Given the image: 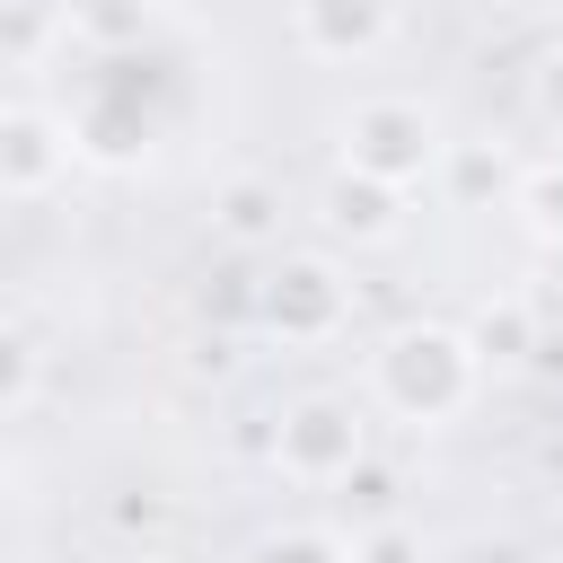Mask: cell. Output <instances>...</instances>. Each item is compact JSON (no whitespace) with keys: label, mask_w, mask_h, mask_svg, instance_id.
<instances>
[{"label":"cell","mask_w":563,"mask_h":563,"mask_svg":"<svg viewBox=\"0 0 563 563\" xmlns=\"http://www.w3.org/2000/svg\"><path fill=\"white\" fill-rule=\"evenodd\" d=\"M475 343L449 334V325H405L378 343L369 378H378V405H396L405 422H449L466 396H475Z\"/></svg>","instance_id":"6da1fadb"},{"label":"cell","mask_w":563,"mask_h":563,"mask_svg":"<svg viewBox=\"0 0 563 563\" xmlns=\"http://www.w3.org/2000/svg\"><path fill=\"white\" fill-rule=\"evenodd\" d=\"M343 150H352V176H378V185L405 194L431 167V114L405 106V97H378V106H361L343 123Z\"/></svg>","instance_id":"7a4b0ae2"},{"label":"cell","mask_w":563,"mask_h":563,"mask_svg":"<svg viewBox=\"0 0 563 563\" xmlns=\"http://www.w3.org/2000/svg\"><path fill=\"white\" fill-rule=\"evenodd\" d=\"M273 457H282L290 475H308V484L352 475V466H361V413H352V405H334V396H308V405H290V413H282Z\"/></svg>","instance_id":"3957f363"},{"label":"cell","mask_w":563,"mask_h":563,"mask_svg":"<svg viewBox=\"0 0 563 563\" xmlns=\"http://www.w3.org/2000/svg\"><path fill=\"white\" fill-rule=\"evenodd\" d=\"M264 325H273V334H290V343L334 334V325H343V282H334V264H317V255L282 264V273H273V290H264Z\"/></svg>","instance_id":"277c9868"},{"label":"cell","mask_w":563,"mask_h":563,"mask_svg":"<svg viewBox=\"0 0 563 563\" xmlns=\"http://www.w3.org/2000/svg\"><path fill=\"white\" fill-rule=\"evenodd\" d=\"M70 158V132L44 123V114H0V194H35L53 185Z\"/></svg>","instance_id":"5b68a950"},{"label":"cell","mask_w":563,"mask_h":563,"mask_svg":"<svg viewBox=\"0 0 563 563\" xmlns=\"http://www.w3.org/2000/svg\"><path fill=\"white\" fill-rule=\"evenodd\" d=\"M387 35V0H299V44L325 62H361Z\"/></svg>","instance_id":"8992f818"},{"label":"cell","mask_w":563,"mask_h":563,"mask_svg":"<svg viewBox=\"0 0 563 563\" xmlns=\"http://www.w3.org/2000/svg\"><path fill=\"white\" fill-rule=\"evenodd\" d=\"M325 220L343 229V238H387L396 229V185H378V176H334L325 185Z\"/></svg>","instance_id":"52a82bcc"},{"label":"cell","mask_w":563,"mask_h":563,"mask_svg":"<svg viewBox=\"0 0 563 563\" xmlns=\"http://www.w3.org/2000/svg\"><path fill=\"white\" fill-rule=\"evenodd\" d=\"M141 26H150V0H70V35H88L106 53L141 44Z\"/></svg>","instance_id":"ba28073f"},{"label":"cell","mask_w":563,"mask_h":563,"mask_svg":"<svg viewBox=\"0 0 563 563\" xmlns=\"http://www.w3.org/2000/svg\"><path fill=\"white\" fill-rule=\"evenodd\" d=\"M220 229H229V238H273V229H282V194H273L264 176H238V185L220 194Z\"/></svg>","instance_id":"9c48e42d"},{"label":"cell","mask_w":563,"mask_h":563,"mask_svg":"<svg viewBox=\"0 0 563 563\" xmlns=\"http://www.w3.org/2000/svg\"><path fill=\"white\" fill-rule=\"evenodd\" d=\"M528 334H537V325H528V308H519V299H501V308H484V317H475V334H466V343H475V361H519V352H528Z\"/></svg>","instance_id":"30bf717a"},{"label":"cell","mask_w":563,"mask_h":563,"mask_svg":"<svg viewBox=\"0 0 563 563\" xmlns=\"http://www.w3.org/2000/svg\"><path fill=\"white\" fill-rule=\"evenodd\" d=\"M519 211H528V229H537V238H563V158L519 176Z\"/></svg>","instance_id":"8fae6325"},{"label":"cell","mask_w":563,"mask_h":563,"mask_svg":"<svg viewBox=\"0 0 563 563\" xmlns=\"http://www.w3.org/2000/svg\"><path fill=\"white\" fill-rule=\"evenodd\" d=\"M246 563H352L334 537H308V528H290V537H264Z\"/></svg>","instance_id":"7c38bea8"},{"label":"cell","mask_w":563,"mask_h":563,"mask_svg":"<svg viewBox=\"0 0 563 563\" xmlns=\"http://www.w3.org/2000/svg\"><path fill=\"white\" fill-rule=\"evenodd\" d=\"M26 387H35V343L0 325V405H26Z\"/></svg>","instance_id":"4fadbf2b"},{"label":"cell","mask_w":563,"mask_h":563,"mask_svg":"<svg viewBox=\"0 0 563 563\" xmlns=\"http://www.w3.org/2000/svg\"><path fill=\"white\" fill-rule=\"evenodd\" d=\"M352 563H422V545H413V528H369L352 545Z\"/></svg>","instance_id":"5bb4252c"},{"label":"cell","mask_w":563,"mask_h":563,"mask_svg":"<svg viewBox=\"0 0 563 563\" xmlns=\"http://www.w3.org/2000/svg\"><path fill=\"white\" fill-rule=\"evenodd\" d=\"M537 97H545V106H554V114H563V53H554V62H545V79H537Z\"/></svg>","instance_id":"9a60e30c"}]
</instances>
